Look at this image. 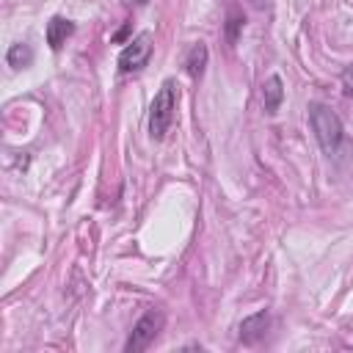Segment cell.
Segmentation results:
<instances>
[{
	"instance_id": "7a4b0ae2",
	"label": "cell",
	"mask_w": 353,
	"mask_h": 353,
	"mask_svg": "<svg viewBox=\"0 0 353 353\" xmlns=\"http://www.w3.org/2000/svg\"><path fill=\"white\" fill-rule=\"evenodd\" d=\"M174 110H176V83L174 80H163V85L157 88L152 108H149V135L154 141H163L171 121H174Z\"/></svg>"
},
{
	"instance_id": "ba28073f",
	"label": "cell",
	"mask_w": 353,
	"mask_h": 353,
	"mask_svg": "<svg viewBox=\"0 0 353 353\" xmlns=\"http://www.w3.org/2000/svg\"><path fill=\"white\" fill-rule=\"evenodd\" d=\"M207 58H210V50H207L204 41H196V44L188 50V55H185V69H188V74H190L193 80H199V77L204 74Z\"/></svg>"
},
{
	"instance_id": "52a82bcc",
	"label": "cell",
	"mask_w": 353,
	"mask_h": 353,
	"mask_svg": "<svg viewBox=\"0 0 353 353\" xmlns=\"http://www.w3.org/2000/svg\"><path fill=\"white\" fill-rule=\"evenodd\" d=\"M281 99H284V83H281L279 74H270L265 80V85H262V108H265V113H276Z\"/></svg>"
},
{
	"instance_id": "8992f818",
	"label": "cell",
	"mask_w": 353,
	"mask_h": 353,
	"mask_svg": "<svg viewBox=\"0 0 353 353\" xmlns=\"http://www.w3.org/2000/svg\"><path fill=\"white\" fill-rule=\"evenodd\" d=\"M72 33H74V22H72V19H66V17H52V19L47 22L44 39H47L50 50L58 52V50L66 44V39H69Z\"/></svg>"
},
{
	"instance_id": "7c38bea8",
	"label": "cell",
	"mask_w": 353,
	"mask_h": 353,
	"mask_svg": "<svg viewBox=\"0 0 353 353\" xmlns=\"http://www.w3.org/2000/svg\"><path fill=\"white\" fill-rule=\"evenodd\" d=\"M135 3H138V6H143V3H146V0H135Z\"/></svg>"
},
{
	"instance_id": "9c48e42d",
	"label": "cell",
	"mask_w": 353,
	"mask_h": 353,
	"mask_svg": "<svg viewBox=\"0 0 353 353\" xmlns=\"http://www.w3.org/2000/svg\"><path fill=\"white\" fill-rule=\"evenodd\" d=\"M30 61H33V50H30V44H25V41L11 44L8 52H6V63L14 66V69H25V66H30Z\"/></svg>"
},
{
	"instance_id": "3957f363",
	"label": "cell",
	"mask_w": 353,
	"mask_h": 353,
	"mask_svg": "<svg viewBox=\"0 0 353 353\" xmlns=\"http://www.w3.org/2000/svg\"><path fill=\"white\" fill-rule=\"evenodd\" d=\"M163 325H165V314H163L160 309L143 312V314L138 317V323L132 325V331H130V336H127V342H124V350H127V353H141V350H146V347L160 336Z\"/></svg>"
},
{
	"instance_id": "30bf717a",
	"label": "cell",
	"mask_w": 353,
	"mask_h": 353,
	"mask_svg": "<svg viewBox=\"0 0 353 353\" xmlns=\"http://www.w3.org/2000/svg\"><path fill=\"white\" fill-rule=\"evenodd\" d=\"M243 22H245V17L240 14V11H229V19H226V39L234 44L237 41V30L243 28Z\"/></svg>"
},
{
	"instance_id": "6da1fadb",
	"label": "cell",
	"mask_w": 353,
	"mask_h": 353,
	"mask_svg": "<svg viewBox=\"0 0 353 353\" xmlns=\"http://www.w3.org/2000/svg\"><path fill=\"white\" fill-rule=\"evenodd\" d=\"M309 124H312V132H314L320 149L325 154H336L339 146H342V141H345V130H342L339 116L328 105L312 102L309 105Z\"/></svg>"
},
{
	"instance_id": "8fae6325",
	"label": "cell",
	"mask_w": 353,
	"mask_h": 353,
	"mask_svg": "<svg viewBox=\"0 0 353 353\" xmlns=\"http://www.w3.org/2000/svg\"><path fill=\"white\" fill-rule=\"evenodd\" d=\"M342 94L345 97H353V66H347L342 72Z\"/></svg>"
},
{
	"instance_id": "5b68a950",
	"label": "cell",
	"mask_w": 353,
	"mask_h": 353,
	"mask_svg": "<svg viewBox=\"0 0 353 353\" xmlns=\"http://www.w3.org/2000/svg\"><path fill=\"white\" fill-rule=\"evenodd\" d=\"M268 325H270V314H268V309H262V312L245 317V320L240 323V342H245V345H256V342L265 336Z\"/></svg>"
},
{
	"instance_id": "277c9868",
	"label": "cell",
	"mask_w": 353,
	"mask_h": 353,
	"mask_svg": "<svg viewBox=\"0 0 353 353\" xmlns=\"http://www.w3.org/2000/svg\"><path fill=\"white\" fill-rule=\"evenodd\" d=\"M149 55H152V33L143 30L132 41H127V47L119 52V72L130 74V72L143 69L146 61H149Z\"/></svg>"
}]
</instances>
